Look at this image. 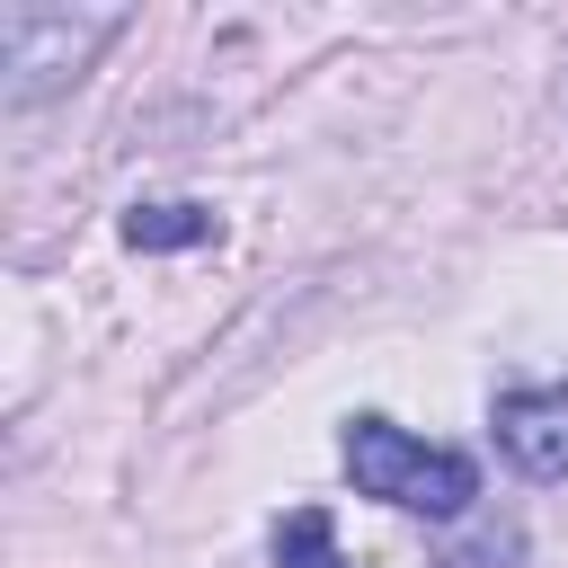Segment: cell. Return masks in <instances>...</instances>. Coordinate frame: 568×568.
<instances>
[{"label": "cell", "instance_id": "cell-1", "mask_svg": "<svg viewBox=\"0 0 568 568\" xmlns=\"http://www.w3.org/2000/svg\"><path fill=\"white\" fill-rule=\"evenodd\" d=\"M346 479L399 515H426V524H453L470 515L479 497V462L453 453V444H417L399 435L390 417H346Z\"/></svg>", "mask_w": 568, "mask_h": 568}, {"label": "cell", "instance_id": "cell-2", "mask_svg": "<svg viewBox=\"0 0 568 568\" xmlns=\"http://www.w3.org/2000/svg\"><path fill=\"white\" fill-rule=\"evenodd\" d=\"M124 27V9H53V0H9L0 9V98L36 106L89 71V53Z\"/></svg>", "mask_w": 568, "mask_h": 568}, {"label": "cell", "instance_id": "cell-3", "mask_svg": "<svg viewBox=\"0 0 568 568\" xmlns=\"http://www.w3.org/2000/svg\"><path fill=\"white\" fill-rule=\"evenodd\" d=\"M488 426H497V453H506L524 479H568V382L506 390Z\"/></svg>", "mask_w": 568, "mask_h": 568}, {"label": "cell", "instance_id": "cell-4", "mask_svg": "<svg viewBox=\"0 0 568 568\" xmlns=\"http://www.w3.org/2000/svg\"><path fill=\"white\" fill-rule=\"evenodd\" d=\"M124 240L151 248V257H169V248H204V240H222V213L195 204V195H160V204H133V213H124Z\"/></svg>", "mask_w": 568, "mask_h": 568}, {"label": "cell", "instance_id": "cell-5", "mask_svg": "<svg viewBox=\"0 0 568 568\" xmlns=\"http://www.w3.org/2000/svg\"><path fill=\"white\" fill-rule=\"evenodd\" d=\"M275 568H346V559H337L328 506H293V515L275 524Z\"/></svg>", "mask_w": 568, "mask_h": 568}, {"label": "cell", "instance_id": "cell-6", "mask_svg": "<svg viewBox=\"0 0 568 568\" xmlns=\"http://www.w3.org/2000/svg\"><path fill=\"white\" fill-rule=\"evenodd\" d=\"M515 559H524V532H515V524H497V532H479V541L444 550L435 568H515Z\"/></svg>", "mask_w": 568, "mask_h": 568}]
</instances>
